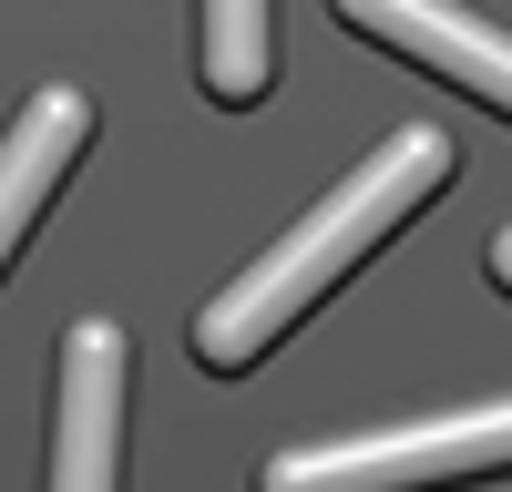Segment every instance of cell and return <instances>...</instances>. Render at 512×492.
Segmentation results:
<instances>
[{"mask_svg":"<svg viewBox=\"0 0 512 492\" xmlns=\"http://www.w3.org/2000/svg\"><path fill=\"white\" fill-rule=\"evenodd\" d=\"M451 164H461V154L431 134V123H400V134L379 144L369 164H349V175H338V185H328V195H318V205H308V216H297L256 267H236L216 298L195 308V359L216 369V380L256 369V359H267V349L328 298L338 277L369 257L379 236L400 226V216H420V205L451 185Z\"/></svg>","mask_w":512,"mask_h":492,"instance_id":"1","label":"cell"},{"mask_svg":"<svg viewBox=\"0 0 512 492\" xmlns=\"http://www.w3.org/2000/svg\"><path fill=\"white\" fill-rule=\"evenodd\" d=\"M482 472H512V400L441 410V421H410V431L297 441L256 472V492H451Z\"/></svg>","mask_w":512,"mask_h":492,"instance_id":"2","label":"cell"},{"mask_svg":"<svg viewBox=\"0 0 512 492\" xmlns=\"http://www.w3.org/2000/svg\"><path fill=\"white\" fill-rule=\"evenodd\" d=\"M123 390H134L123 328L72 318L62 380H52V482L41 492H123Z\"/></svg>","mask_w":512,"mask_h":492,"instance_id":"3","label":"cell"},{"mask_svg":"<svg viewBox=\"0 0 512 492\" xmlns=\"http://www.w3.org/2000/svg\"><path fill=\"white\" fill-rule=\"evenodd\" d=\"M338 21L369 31L379 52H400L420 72H441L461 82L472 103H492L512 123V31L482 21V11H461V0H338Z\"/></svg>","mask_w":512,"mask_h":492,"instance_id":"4","label":"cell"},{"mask_svg":"<svg viewBox=\"0 0 512 492\" xmlns=\"http://www.w3.org/2000/svg\"><path fill=\"white\" fill-rule=\"evenodd\" d=\"M82 144H93V93H72V82H41L11 113V134H0V267L21 257V236L41 226V205L62 195Z\"/></svg>","mask_w":512,"mask_h":492,"instance_id":"5","label":"cell"},{"mask_svg":"<svg viewBox=\"0 0 512 492\" xmlns=\"http://www.w3.org/2000/svg\"><path fill=\"white\" fill-rule=\"evenodd\" d=\"M195 82L226 113L267 103V82H277V11L267 0H195Z\"/></svg>","mask_w":512,"mask_h":492,"instance_id":"6","label":"cell"},{"mask_svg":"<svg viewBox=\"0 0 512 492\" xmlns=\"http://www.w3.org/2000/svg\"><path fill=\"white\" fill-rule=\"evenodd\" d=\"M492 287H502V298H512V226L492 236Z\"/></svg>","mask_w":512,"mask_h":492,"instance_id":"7","label":"cell"}]
</instances>
